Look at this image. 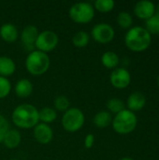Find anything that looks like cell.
Masks as SVG:
<instances>
[{
	"instance_id": "603a6c76",
	"label": "cell",
	"mask_w": 159,
	"mask_h": 160,
	"mask_svg": "<svg viewBox=\"0 0 159 160\" xmlns=\"http://www.w3.org/2000/svg\"><path fill=\"white\" fill-rule=\"evenodd\" d=\"M94 8L101 13H107L113 9L115 3L112 0H97L94 3Z\"/></svg>"
},
{
	"instance_id": "ac0fdd59",
	"label": "cell",
	"mask_w": 159,
	"mask_h": 160,
	"mask_svg": "<svg viewBox=\"0 0 159 160\" xmlns=\"http://www.w3.org/2000/svg\"><path fill=\"white\" fill-rule=\"evenodd\" d=\"M94 125L98 128H108L112 122V113L108 111H100L98 112L93 119Z\"/></svg>"
},
{
	"instance_id": "4dcf8cb0",
	"label": "cell",
	"mask_w": 159,
	"mask_h": 160,
	"mask_svg": "<svg viewBox=\"0 0 159 160\" xmlns=\"http://www.w3.org/2000/svg\"><path fill=\"white\" fill-rule=\"evenodd\" d=\"M120 160H134V159H132L131 158H122V159H120Z\"/></svg>"
},
{
	"instance_id": "44dd1931",
	"label": "cell",
	"mask_w": 159,
	"mask_h": 160,
	"mask_svg": "<svg viewBox=\"0 0 159 160\" xmlns=\"http://www.w3.org/2000/svg\"><path fill=\"white\" fill-rule=\"evenodd\" d=\"M90 35L85 31L77 32L72 38V44L76 48H84L89 44Z\"/></svg>"
},
{
	"instance_id": "f1b7e54d",
	"label": "cell",
	"mask_w": 159,
	"mask_h": 160,
	"mask_svg": "<svg viewBox=\"0 0 159 160\" xmlns=\"http://www.w3.org/2000/svg\"><path fill=\"white\" fill-rule=\"evenodd\" d=\"M84 147L86 149H91L94 144H95V136L94 134H87L84 138V142H83Z\"/></svg>"
},
{
	"instance_id": "52a82bcc",
	"label": "cell",
	"mask_w": 159,
	"mask_h": 160,
	"mask_svg": "<svg viewBox=\"0 0 159 160\" xmlns=\"http://www.w3.org/2000/svg\"><path fill=\"white\" fill-rule=\"evenodd\" d=\"M59 43V38L56 33L52 30H44L39 32L35 43V48L42 52H50L53 51Z\"/></svg>"
},
{
	"instance_id": "30bf717a",
	"label": "cell",
	"mask_w": 159,
	"mask_h": 160,
	"mask_svg": "<svg viewBox=\"0 0 159 160\" xmlns=\"http://www.w3.org/2000/svg\"><path fill=\"white\" fill-rule=\"evenodd\" d=\"M33 135L35 140L40 144H49L53 139V130L50 125L38 123L33 128Z\"/></svg>"
},
{
	"instance_id": "e0dca14e",
	"label": "cell",
	"mask_w": 159,
	"mask_h": 160,
	"mask_svg": "<svg viewBox=\"0 0 159 160\" xmlns=\"http://www.w3.org/2000/svg\"><path fill=\"white\" fill-rule=\"evenodd\" d=\"M21 142H22V135L17 129H9L6 133L2 141L4 145L8 149L17 148L20 145Z\"/></svg>"
},
{
	"instance_id": "5b68a950",
	"label": "cell",
	"mask_w": 159,
	"mask_h": 160,
	"mask_svg": "<svg viewBox=\"0 0 159 160\" xmlns=\"http://www.w3.org/2000/svg\"><path fill=\"white\" fill-rule=\"evenodd\" d=\"M69 18L76 23L87 24L95 17V8L91 3L78 2L73 4L68 10Z\"/></svg>"
},
{
	"instance_id": "d6986e66",
	"label": "cell",
	"mask_w": 159,
	"mask_h": 160,
	"mask_svg": "<svg viewBox=\"0 0 159 160\" xmlns=\"http://www.w3.org/2000/svg\"><path fill=\"white\" fill-rule=\"evenodd\" d=\"M120 59L116 52L112 51H108L104 52L101 56V63L102 65L109 68V69H115L116 67L119 65Z\"/></svg>"
},
{
	"instance_id": "2e32d148",
	"label": "cell",
	"mask_w": 159,
	"mask_h": 160,
	"mask_svg": "<svg viewBox=\"0 0 159 160\" xmlns=\"http://www.w3.org/2000/svg\"><path fill=\"white\" fill-rule=\"evenodd\" d=\"M16 71V64L12 58L2 55L0 56V76L1 77H10Z\"/></svg>"
},
{
	"instance_id": "8fae6325",
	"label": "cell",
	"mask_w": 159,
	"mask_h": 160,
	"mask_svg": "<svg viewBox=\"0 0 159 160\" xmlns=\"http://www.w3.org/2000/svg\"><path fill=\"white\" fill-rule=\"evenodd\" d=\"M156 6L153 2L142 0L136 3L134 7V13L135 15L142 20H148L155 15Z\"/></svg>"
},
{
	"instance_id": "ba28073f",
	"label": "cell",
	"mask_w": 159,
	"mask_h": 160,
	"mask_svg": "<svg viewBox=\"0 0 159 160\" xmlns=\"http://www.w3.org/2000/svg\"><path fill=\"white\" fill-rule=\"evenodd\" d=\"M91 36L95 41L100 44H107L114 38L115 31L111 24L100 22L94 25L91 31Z\"/></svg>"
},
{
	"instance_id": "d4e9b609",
	"label": "cell",
	"mask_w": 159,
	"mask_h": 160,
	"mask_svg": "<svg viewBox=\"0 0 159 160\" xmlns=\"http://www.w3.org/2000/svg\"><path fill=\"white\" fill-rule=\"evenodd\" d=\"M53 105L55 108V111L59 112H66L70 108V101L66 96H58L53 100Z\"/></svg>"
},
{
	"instance_id": "cb8c5ba5",
	"label": "cell",
	"mask_w": 159,
	"mask_h": 160,
	"mask_svg": "<svg viewBox=\"0 0 159 160\" xmlns=\"http://www.w3.org/2000/svg\"><path fill=\"white\" fill-rule=\"evenodd\" d=\"M117 23L123 29H128V28L130 29L133 23V19L131 14L127 11L120 12L117 16Z\"/></svg>"
},
{
	"instance_id": "5bb4252c",
	"label": "cell",
	"mask_w": 159,
	"mask_h": 160,
	"mask_svg": "<svg viewBox=\"0 0 159 160\" xmlns=\"http://www.w3.org/2000/svg\"><path fill=\"white\" fill-rule=\"evenodd\" d=\"M146 104V98L141 92H134L132 93L127 101V105L128 110L131 112H138L143 109Z\"/></svg>"
},
{
	"instance_id": "484cf974",
	"label": "cell",
	"mask_w": 159,
	"mask_h": 160,
	"mask_svg": "<svg viewBox=\"0 0 159 160\" xmlns=\"http://www.w3.org/2000/svg\"><path fill=\"white\" fill-rule=\"evenodd\" d=\"M145 29L150 34L159 35V17L154 15L145 22Z\"/></svg>"
},
{
	"instance_id": "3957f363",
	"label": "cell",
	"mask_w": 159,
	"mask_h": 160,
	"mask_svg": "<svg viewBox=\"0 0 159 160\" xmlns=\"http://www.w3.org/2000/svg\"><path fill=\"white\" fill-rule=\"evenodd\" d=\"M51 65L48 53L34 50L28 53L25 59V68L33 76H41L45 74Z\"/></svg>"
},
{
	"instance_id": "7a4b0ae2",
	"label": "cell",
	"mask_w": 159,
	"mask_h": 160,
	"mask_svg": "<svg viewBox=\"0 0 159 160\" xmlns=\"http://www.w3.org/2000/svg\"><path fill=\"white\" fill-rule=\"evenodd\" d=\"M152 41L151 34L142 26H135L130 28L125 37V43L127 47L136 52H143L149 48Z\"/></svg>"
},
{
	"instance_id": "d6a6232c",
	"label": "cell",
	"mask_w": 159,
	"mask_h": 160,
	"mask_svg": "<svg viewBox=\"0 0 159 160\" xmlns=\"http://www.w3.org/2000/svg\"><path fill=\"white\" fill-rule=\"evenodd\" d=\"M10 160H16V159H10Z\"/></svg>"
},
{
	"instance_id": "83f0119b",
	"label": "cell",
	"mask_w": 159,
	"mask_h": 160,
	"mask_svg": "<svg viewBox=\"0 0 159 160\" xmlns=\"http://www.w3.org/2000/svg\"><path fill=\"white\" fill-rule=\"evenodd\" d=\"M9 130V124L7 118L0 114V142H2L6 133Z\"/></svg>"
},
{
	"instance_id": "f546056e",
	"label": "cell",
	"mask_w": 159,
	"mask_h": 160,
	"mask_svg": "<svg viewBox=\"0 0 159 160\" xmlns=\"http://www.w3.org/2000/svg\"><path fill=\"white\" fill-rule=\"evenodd\" d=\"M155 15L158 16L159 17V4L156 7V11H155Z\"/></svg>"
},
{
	"instance_id": "6da1fadb",
	"label": "cell",
	"mask_w": 159,
	"mask_h": 160,
	"mask_svg": "<svg viewBox=\"0 0 159 160\" xmlns=\"http://www.w3.org/2000/svg\"><path fill=\"white\" fill-rule=\"evenodd\" d=\"M11 120L13 124L19 128H34L39 123L38 110L32 104H20L13 110Z\"/></svg>"
},
{
	"instance_id": "7402d4cb",
	"label": "cell",
	"mask_w": 159,
	"mask_h": 160,
	"mask_svg": "<svg viewBox=\"0 0 159 160\" xmlns=\"http://www.w3.org/2000/svg\"><path fill=\"white\" fill-rule=\"evenodd\" d=\"M107 109L108 112L110 113H114L117 114L119 112H121L122 111L125 110V103L123 100H121L120 98H111L107 101Z\"/></svg>"
},
{
	"instance_id": "7c38bea8",
	"label": "cell",
	"mask_w": 159,
	"mask_h": 160,
	"mask_svg": "<svg viewBox=\"0 0 159 160\" xmlns=\"http://www.w3.org/2000/svg\"><path fill=\"white\" fill-rule=\"evenodd\" d=\"M39 32L37 26L35 25H27L25 26L21 34H20V38L22 43L26 46V47H35L36 40L37 38Z\"/></svg>"
},
{
	"instance_id": "277c9868",
	"label": "cell",
	"mask_w": 159,
	"mask_h": 160,
	"mask_svg": "<svg viewBox=\"0 0 159 160\" xmlns=\"http://www.w3.org/2000/svg\"><path fill=\"white\" fill-rule=\"evenodd\" d=\"M137 122L138 120L136 114L133 112L125 109L121 112L115 114L112 125L113 130L116 133L126 135L134 131L137 127Z\"/></svg>"
},
{
	"instance_id": "1f68e13d",
	"label": "cell",
	"mask_w": 159,
	"mask_h": 160,
	"mask_svg": "<svg viewBox=\"0 0 159 160\" xmlns=\"http://www.w3.org/2000/svg\"><path fill=\"white\" fill-rule=\"evenodd\" d=\"M157 84H158V86H159V76H158V78H157Z\"/></svg>"
},
{
	"instance_id": "9a60e30c",
	"label": "cell",
	"mask_w": 159,
	"mask_h": 160,
	"mask_svg": "<svg viewBox=\"0 0 159 160\" xmlns=\"http://www.w3.org/2000/svg\"><path fill=\"white\" fill-rule=\"evenodd\" d=\"M15 95L20 98H27L31 96L33 92V84L28 79H21L19 80L14 87Z\"/></svg>"
},
{
	"instance_id": "4316f807",
	"label": "cell",
	"mask_w": 159,
	"mask_h": 160,
	"mask_svg": "<svg viewBox=\"0 0 159 160\" xmlns=\"http://www.w3.org/2000/svg\"><path fill=\"white\" fill-rule=\"evenodd\" d=\"M11 91V83L7 78L0 76V99L6 98Z\"/></svg>"
},
{
	"instance_id": "4fadbf2b",
	"label": "cell",
	"mask_w": 159,
	"mask_h": 160,
	"mask_svg": "<svg viewBox=\"0 0 159 160\" xmlns=\"http://www.w3.org/2000/svg\"><path fill=\"white\" fill-rule=\"evenodd\" d=\"M0 38L7 43H13L19 38L17 27L12 23H4L0 27Z\"/></svg>"
},
{
	"instance_id": "8992f818",
	"label": "cell",
	"mask_w": 159,
	"mask_h": 160,
	"mask_svg": "<svg viewBox=\"0 0 159 160\" xmlns=\"http://www.w3.org/2000/svg\"><path fill=\"white\" fill-rule=\"evenodd\" d=\"M85 123V116L83 112L79 108H69L62 116L61 124L63 128L67 132L79 131Z\"/></svg>"
},
{
	"instance_id": "ffe728a7",
	"label": "cell",
	"mask_w": 159,
	"mask_h": 160,
	"mask_svg": "<svg viewBox=\"0 0 159 160\" xmlns=\"http://www.w3.org/2000/svg\"><path fill=\"white\" fill-rule=\"evenodd\" d=\"M38 117L40 123L49 125L56 120L57 112L54 109L51 107H44L40 111H38Z\"/></svg>"
},
{
	"instance_id": "9c48e42d",
	"label": "cell",
	"mask_w": 159,
	"mask_h": 160,
	"mask_svg": "<svg viewBox=\"0 0 159 160\" xmlns=\"http://www.w3.org/2000/svg\"><path fill=\"white\" fill-rule=\"evenodd\" d=\"M112 85L116 89H125L131 82V75L129 71L124 68H118L112 70L110 76Z\"/></svg>"
}]
</instances>
